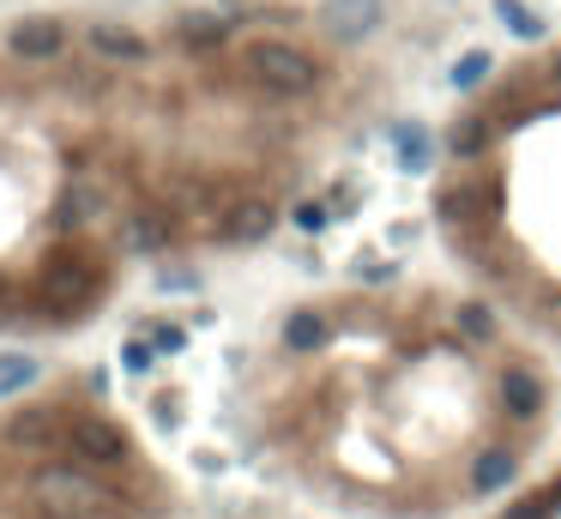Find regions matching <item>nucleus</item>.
<instances>
[{"label":"nucleus","instance_id":"nucleus-1","mask_svg":"<svg viewBox=\"0 0 561 519\" xmlns=\"http://www.w3.org/2000/svg\"><path fill=\"white\" fill-rule=\"evenodd\" d=\"M242 73L272 97H308L314 85H320V61H314L308 49H296V43H278V37L248 43V49H242Z\"/></svg>","mask_w":561,"mask_h":519},{"label":"nucleus","instance_id":"nucleus-2","mask_svg":"<svg viewBox=\"0 0 561 519\" xmlns=\"http://www.w3.org/2000/svg\"><path fill=\"white\" fill-rule=\"evenodd\" d=\"M31 502L49 519H92L97 507H103V483L85 466H42L37 478H31Z\"/></svg>","mask_w":561,"mask_h":519},{"label":"nucleus","instance_id":"nucleus-3","mask_svg":"<svg viewBox=\"0 0 561 519\" xmlns=\"http://www.w3.org/2000/svg\"><path fill=\"white\" fill-rule=\"evenodd\" d=\"M92 297H97V266L85 254H66V248H61V254L42 266V302H49V314L73 321Z\"/></svg>","mask_w":561,"mask_h":519},{"label":"nucleus","instance_id":"nucleus-4","mask_svg":"<svg viewBox=\"0 0 561 519\" xmlns=\"http://www.w3.org/2000/svg\"><path fill=\"white\" fill-rule=\"evenodd\" d=\"M489 206H496V182H453V188H441V200H435L441 224H447V230H459V236L484 230Z\"/></svg>","mask_w":561,"mask_h":519},{"label":"nucleus","instance_id":"nucleus-5","mask_svg":"<svg viewBox=\"0 0 561 519\" xmlns=\"http://www.w3.org/2000/svg\"><path fill=\"white\" fill-rule=\"evenodd\" d=\"M85 49H92L97 61H109V67H145V61H151L145 31L121 25V19H97V25L85 31Z\"/></svg>","mask_w":561,"mask_h":519},{"label":"nucleus","instance_id":"nucleus-6","mask_svg":"<svg viewBox=\"0 0 561 519\" xmlns=\"http://www.w3.org/2000/svg\"><path fill=\"white\" fill-rule=\"evenodd\" d=\"M61 49H66V31L49 13H25L7 25V55H19V61H54Z\"/></svg>","mask_w":561,"mask_h":519},{"label":"nucleus","instance_id":"nucleus-7","mask_svg":"<svg viewBox=\"0 0 561 519\" xmlns=\"http://www.w3.org/2000/svg\"><path fill=\"white\" fill-rule=\"evenodd\" d=\"M66 442H73V454L85 459V466H97V471H109V466H121V459H127V435H121L115 423H103V417L73 423V429H66Z\"/></svg>","mask_w":561,"mask_h":519},{"label":"nucleus","instance_id":"nucleus-8","mask_svg":"<svg viewBox=\"0 0 561 519\" xmlns=\"http://www.w3.org/2000/svg\"><path fill=\"white\" fill-rule=\"evenodd\" d=\"M272 230H278L272 200H235V206H230V218H223V242H235V248L266 242Z\"/></svg>","mask_w":561,"mask_h":519},{"label":"nucleus","instance_id":"nucleus-9","mask_svg":"<svg viewBox=\"0 0 561 519\" xmlns=\"http://www.w3.org/2000/svg\"><path fill=\"white\" fill-rule=\"evenodd\" d=\"M320 25H327L339 43H363L368 31L380 25V0H327Z\"/></svg>","mask_w":561,"mask_h":519},{"label":"nucleus","instance_id":"nucleus-10","mask_svg":"<svg viewBox=\"0 0 561 519\" xmlns=\"http://www.w3.org/2000/svg\"><path fill=\"white\" fill-rule=\"evenodd\" d=\"M513 478H520V459H513L508 447H489V454H477V466H471V490L477 495H501Z\"/></svg>","mask_w":561,"mask_h":519},{"label":"nucleus","instance_id":"nucleus-11","mask_svg":"<svg viewBox=\"0 0 561 519\" xmlns=\"http://www.w3.org/2000/svg\"><path fill=\"white\" fill-rule=\"evenodd\" d=\"M501 405H508V417H520V423H532L537 411H544V387H537L525 369H513V375H501Z\"/></svg>","mask_w":561,"mask_h":519},{"label":"nucleus","instance_id":"nucleus-12","mask_svg":"<svg viewBox=\"0 0 561 519\" xmlns=\"http://www.w3.org/2000/svg\"><path fill=\"white\" fill-rule=\"evenodd\" d=\"M42 381V363L31 351H0V399H19Z\"/></svg>","mask_w":561,"mask_h":519},{"label":"nucleus","instance_id":"nucleus-13","mask_svg":"<svg viewBox=\"0 0 561 519\" xmlns=\"http://www.w3.org/2000/svg\"><path fill=\"white\" fill-rule=\"evenodd\" d=\"M489 140H496V121H489V116H465V121H453V133H447V152H453V157H484Z\"/></svg>","mask_w":561,"mask_h":519},{"label":"nucleus","instance_id":"nucleus-14","mask_svg":"<svg viewBox=\"0 0 561 519\" xmlns=\"http://www.w3.org/2000/svg\"><path fill=\"white\" fill-rule=\"evenodd\" d=\"M97 212H103V188L73 182V188L61 194V224H66V230H78V224H92Z\"/></svg>","mask_w":561,"mask_h":519},{"label":"nucleus","instance_id":"nucleus-15","mask_svg":"<svg viewBox=\"0 0 561 519\" xmlns=\"http://www.w3.org/2000/svg\"><path fill=\"white\" fill-rule=\"evenodd\" d=\"M284 345H290V351H320V345H327V314L296 309L284 321Z\"/></svg>","mask_w":561,"mask_h":519},{"label":"nucleus","instance_id":"nucleus-16","mask_svg":"<svg viewBox=\"0 0 561 519\" xmlns=\"http://www.w3.org/2000/svg\"><path fill=\"white\" fill-rule=\"evenodd\" d=\"M392 152H399V169H411V176H423V169H429V133L417 128V121H411V128H399L392 133Z\"/></svg>","mask_w":561,"mask_h":519},{"label":"nucleus","instance_id":"nucleus-17","mask_svg":"<svg viewBox=\"0 0 561 519\" xmlns=\"http://www.w3.org/2000/svg\"><path fill=\"white\" fill-rule=\"evenodd\" d=\"M163 236H170L163 212H133V218H127V248H139V254H157Z\"/></svg>","mask_w":561,"mask_h":519},{"label":"nucleus","instance_id":"nucleus-18","mask_svg":"<svg viewBox=\"0 0 561 519\" xmlns=\"http://www.w3.org/2000/svg\"><path fill=\"white\" fill-rule=\"evenodd\" d=\"M496 19L513 31V37H525V43H537V37H544V19H537L532 7H525V0H496Z\"/></svg>","mask_w":561,"mask_h":519},{"label":"nucleus","instance_id":"nucleus-19","mask_svg":"<svg viewBox=\"0 0 561 519\" xmlns=\"http://www.w3.org/2000/svg\"><path fill=\"white\" fill-rule=\"evenodd\" d=\"M489 73H496V61H489L484 49L459 55V61H453V92H477V85H484Z\"/></svg>","mask_w":561,"mask_h":519},{"label":"nucleus","instance_id":"nucleus-20","mask_svg":"<svg viewBox=\"0 0 561 519\" xmlns=\"http://www.w3.org/2000/svg\"><path fill=\"white\" fill-rule=\"evenodd\" d=\"M459 333H465L471 345H489V338H496V314H489L484 302H465V309H459Z\"/></svg>","mask_w":561,"mask_h":519},{"label":"nucleus","instance_id":"nucleus-21","mask_svg":"<svg viewBox=\"0 0 561 519\" xmlns=\"http://www.w3.org/2000/svg\"><path fill=\"white\" fill-rule=\"evenodd\" d=\"M182 37H187V49H218V43H223V19L194 13V19H182Z\"/></svg>","mask_w":561,"mask_h":519},{"label":"nucleus","instance_id":"nucleus-22","mask_svg":"<svg viewBox=\"0 0 561 519\" xmlns=\"http://www.w3.org/2000/svg\"><path fill=\"white\" fill-rule=\"evenodd\" d=\"M151 363H157V351L145 338H127V345H121V369H127V375H151Z\"/></svg>","mask_w":561,"mask_h":519},{"label":"nucleus","instance_id":"nucleus-23","mask_svg":"<svg viewBox=\"0 0 561 519\" xmlns=\"http://www.w3.org/2000/svg\"><path fill=\"white\" fill-rule=\"evenodd\" d=\"M549 514H556V502H549V495H532V502L508 507V519H549Z\"/></svg>","mask_w":561,"mask_h":519},{"label":"nucleus","instance_id":"nucleus-24","mask_svg":"<svg viewBox=\"0 0 561 519\" xmlns=\"http://www.w3.org/2000/svg\"><path fill=\"white\" fill-rule=\"evenodd\" d=\"M296 224H302V230H327V206H314V200H308V206H296Z\"/></svg>","mask_w":561,"mask_h":519},{"label":"nucleus","instance_id":"nucleus-25","mask_svg":"<svg viewBox=\"0 0 561 519\" xmlns=\"http://www.w3.org/2000/svg\"><path fill=\"white\" fill-rule=\"evenodd\" d=\"M182 345H187L182 326H157V351H182Z\"/></svg>","mask_w":561,"mask_h":519},{"label":"nucleus","instance_id":"nucleus-26","mask_svg":"<svg viewBox=\"0 0 561 519\" xmlns=\"http://www.w3.org/2000/svg\"><path fill=\"white\" fill-rule=\"evenodd\" d=\"M549 73H556V85H561V55H556V67H549Z\"/></svg>","mask_w":561,"mask_h":519}]
</instances>
